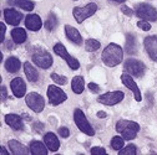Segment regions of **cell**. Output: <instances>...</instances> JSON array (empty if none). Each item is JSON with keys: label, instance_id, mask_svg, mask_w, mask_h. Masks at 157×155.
Returning <instances> with one entry per match:
<instances>
[{"label": "cell", "instance_id": "cell-36", "mask_svg": "<svg viewBox=\"0 0 157 155\" xmlns=\"http://www.w3.org/2000/svg\"><path fill=\"white\" fill-rule=\"evenodd\" d=\"M121 11H122L125 15H127V16H132V15H133V13H135L133 10H131L128 6H125V5H122V6H121Z\"/></svg>", "mask_w": 157, "mask_h": 155}, {"label": "cell", "instance_id": "cell-42", "mask_svg": "<svg viewBox=\"0 0 157 155\" xmlns=\"http://www.w3.org/2000/svg\"><path fill=\"white\" fill-rule=\"evenodd\" d=\"M2 155H8V151H6V149L4 146H2Z\"/></svg>", "mask_w": 157, "mask_h": 155}, {"label": "cell", "instance_id": "cell-15", "mask_svg": "<svg viewBox=\"0 0 157 155\" xmlns=\"http://www.w3.org/2000/svg\"><path fill=\"white\" fill-rule=\"evenodd\" d=\"M4 19L9 25L17 26L19 24H20L21 19H23V14L19 13L15 9H5L4 10Z\"/></svg>", "mask_w": 157, "mask_h": 155}, {"label": "cell", "instance_id": "cell-9", "mask_svg": "<svg viewBox=\"0 0 157 155\" xmlns=\"http://www.w3.org/2000/svg\"><path fill=\"white\" fill-rule=\"evenodd\" d=\"M33 62L40 68L46 70L52 65V57L45 50H37L35 53H33Z\"/></svg>", "mask_w": 157, "mask_h": 155}, {"label": "cell", "instance_id": "cell-7", "mask_svg": "<svg viewBox=\"0 0 157 155\" xmlns=\"http://www.w3.org/2000/svg\"><path fill=\"white\" fill-rule=\"evenodd\" d=\"M48 99L51 106H59L67 99V94L55 85H50L48 87Z\"/></svg>", "mask_w": 157, "mask_h": 155}, {"label": "cell", "instance_id": "cell-29", "mask_svg": "<svg viewBox=\"0 0 157 155\" xmlns=\"http://www.w3.org/2000/svg\"><path fill=\"white\" fill-rule=\"evenodd\" d=\"M56 26H57V17L55 16L54 13H50L46 19V23H45V29L48 31H52Z\"/></svg>", "mask_w": 157, "mask_h": 155}, {"label": "cell", "instance_id": "cell-41", "mask_svg": "<svg viewBox=\"0 0 157 155\" xmlns=\"http://www.w3.org/2000/svg\"><path fill=\"white\" fill-rule=\"evenodd\" d=\"M97 117H99V118H106V117H107V114H106L105 112L100 110V112H97Z\"/></svg>", "mask_w": 157, "mask_h": 155}, {"label": "cell", "instance_id": "cell-19", "mask_svg": "<svg viewBox=\"0 0 157 155\" xmlns=\"http://www.w3.org/2000/svg\"><path fill=\"white\" fill-rule=\"evenodd\" d=\"M44 143L46 144V146L49 148V150L50 151H54V153L57 151L59 148H60V142H59L56 135L54 133H51V132H49V133H46L44 135Z\"/></svg>", "mask_w": 157, "mask_h": 155}, {"label": "cell", "instance_id": "cell-17", "mask_svg": "<svg viewBox=\"0 0 157 155\" xmlns=\"http://www.w3.org/2000/svg\"><path fill=\"white\" fill-rule=\"evenodd\" d=\"M5 122L14 130H23L24 129L23 118L20 117V115H17V114H6L5 115Z\"/></svg>", "mask_w": 157, "mask_h": 155}, {"label": "cell", "instance_id": "cell-3", "mask_svg": "<svg viewBox=\"0 0 157 155\" xmlns=\"http://www.w3.org/2000/svg\"><path fill=\"white\" fill-rule=\"evenodd\" d=\"M74 122H75V124L77 125V128L80 129L84 134L89 135V137H92V135L95 134L94 128L91 127L90 122L87 121L86 115L84 114V112H82L81 109L77 108V109L74 110Z\"/></svg>", "mask_w": 157, "mask_h": 155}, {"label": "cell", "instance_id": "cell-4", "mask_svg": "<svg viewBox=\"0 0 157 155\" xmlns=\"http://www.w3.org/2000/svg\"><path fill=\"white\" fill-rule=\"evenodd\" d=\"M96 11H97V5L95 3H90V4L85 5V6L74 8L72 9V15H74V19L76 20V23L82 24L86 19L92 16Z\"/></svg>", "mask_w": 157, "mask_h": 155}, {"label": "cell", "instance_id": "cell-35", "mask_svg": "<svg viewBox=\"0 0 157 155\" xmlns=\"http://www.w3.org/2000/svg\"><path fill=\"white\" fill-rule=\"evenodd\" d=\"M59 135H60L61 138H69L70 130L66 127H61V128H59Z\"/></svg>", "mask_w": 157, "mask_h": 155}, {"label": "cell", "instance_id": "cell-20", "mask_svg": "<svg viewBox=\"0 0 157 155\" xmlns=\"http://www.w3.org/2000/svg\"><path fill=\"white\" fill-rule=\"evenodd\" d=\"M8 145H9V148H10V150H11V153H13L14 155H28V153H29V150H30V149H28L25 145H23L20 142L14 140V139L9 140Z\"/></svg>", "mask_w": 157, "mask_h": 155}, {"label": "cell", "instance_id": "cell-37", "mask_svg": "<svg viewBox=\"0 0 157 155\" xmlns=\"http://www.w3.org/2000/svg\"><path fill=\"white\" fill-rule=\"evenodd\" d=\"M0 29H2V34H0V41L4 42L5 41V30H6V26L5 24H0Z\"/></svg>", "mask_w": 157, "mask_h": 155}, {"label": "cell", "instance_id": "cell-22", "mask_svg": "<svg viewBox=\"0 0 157 155\" xmlns=\"http://www.w3.org/2000/svg\"><path fill=\"white\" fill-rule=\"evenodd\" d=\"M11 38L15 44H24L28 38L26 31L21 27H15L11 30Z\"/></svg>", "mask_w": 157, "mask_h": 155}, {"label": "cell", "instance_id": "cell-24", "mask_svg": "<svg viewBox=\"0 0 157 155\" xmlns=\"http://www.w3.org/2000/svg\"><path fill=\"white\" fill-rule=\"evenodd\" d=\"M71 88L72 92L76 94H81L85 89V81L81 76H75L71 81Z\"/></svg>", "mask_w": 157, "mask_h": 155}, {"label": "cell", "instance_id": "cell-25", "mask_svg": "<svg viewBox=\"0 0 157 155\" xmlns=\"http://www.w3.org/2000/svg\"><path fill=\"white\" fill-rule=\"evenodd\" d=\"M24 72H25L26 78H28L30 82H36V81L39 80V73H37L36 68H35L30 62H25V63H24Z\"/></svg>", "mask_w": 157, "mask_h": 155}, {"label": "cell", "instance_id": "cell-18", "mask_svg": "<svg viewBox=\"0 0 157 155\" xmlns=\"http://www.w3.org/2000/svg\"><path fill=\"white\" fill-rule=\"evenodd\" d=\"M65 35L71 42H74L76 45H81L82 44V37H81L80 32H78V30H76L74 26L66 25L65 26Z\"/></svg>", "mask_w": 157, "mask_h": 155}, {"label": "cell", "instance_id": "cell-40", "mask_svg": "<svg viewBox=\"0 0 157 155\" xmlns=\"http://www.w3.org/2000/svg\"><path fill=\"white\" fill-rule=\"evenodd\" d=\"M34 129H35L37 133H40V132L44 129V125H43L41 123H36V124H34Z\"/></svg>", "mask_w": 157, "mask_h": 155}, {"label": "cell", "instance_id": "cell-11", "mask_svg": "<svg viewBox=\"0 0 157 155\" xmlns=\"http://www.w3.org/2000/svg\"><path fill=\"white\" fill-rule=\"evenodd\" d=\"M125 71L131 76L142 77L146 71V66L142 61L130 59V60H126V62H125Z\"/></svg>", "mask_w": 157, "mask_h": 155}, {"label": "cell", "instance_id": "cell-1", "mask_svg": "<svg viewBox=\"0 0 157 155\" xmlns=\"http://www.w3.org/2000/svg\"><path fill=\"white\" fill-rule=\"evenodd\" d=\"M101 59H102V62L106 66L115 67V66L120 65L122 62V60H124V51H122L121 46H119L117 44H110L102 51Z\"/></svg>", "mask_w": 157, "mask_h": 155}, {"label": "cell", "instance_id": "cell-16", "mask_svg": "<svg viewBox=\"0 0 157 155\" xmlns=\"http://www.w3.org/2000/svg\"><path fill=\"white\" fill-rule=\"evenodd\" d=\"M25 26H26V29H29L31 31H39L43 26V21L39 15L30 14L25 17Z\"/></svg>", "mask_w": 157, "mask_h": 155}, {"label": "cell", "instance_id": "cell-23", "mask_svg": "<svg viewBox=\"0 0 157 155\" xmlns=\"http://www.w3.org/2000/svg\"><path fill=\"white\" fill-rule=\"evenodd\" d=\"M20 67H21L20 60L16 59V57H14V56L9 57V59L5 61V70H6L8 72H10V73L17 72L19 70H20Z\"/></svg>", "mask_w": 157, "mask_h": 155}, {"label": "cell", "instance_id": "cell-5", "mask_svg": "<svg viewBox=\"0 0 157 155\" xmlns=\"http://www.w3.org/2000/svg\"><path fill=\"white\" fill-rule=\"evenodd\" d=\"M135 14L142 20L146 21H156L157 20V10L146 3H140L135 6Z\"/></svg>", "mask_w": 157, "mask_h": 155}, {"label": "cell", "instance_id": "cell-28", "mask_svg": "<svg viewBox=\"0 0 157 155\" xmlns=\"http://www.w3.org/2000/svg\"><path fill=\"white\" fill-rule=\"evenodd\" d=\"M100 46H101L100 41L95 40V38H89V40H86V42H85V49L87 52H95L100 49Z\"/></svg>", "mask_w": 157, "mask_h": 155}, {"label": "cell", "instance_id": "cell-27", "mask_svg": "<svg viewBox=\"0 0 157 155\" xmlns=\"http://www.w3.org/2000/svg\"><path fill=\"white\" fill-rule=\"evenodd\" d=\"M126 52L128 55H133L137 52V46H136V37L132 34L126 35Z\"/></svg>", "mask_w": 157, "mask_h": 155}, {"label": "cell", "instance_id": "cell-30", "mask_svg": "<svg viewBox=\"0 0 157 155\" xmlns=\"http://www.w3.org/2000/svg\"><path fill=\"white\" fill-rule=\"evenodd\" d=\"M124 145H125L124 137H122V138H121V137H113V138L111 139V148H112L113 150H116V151L121 150V149L124 148Z\"/></svg>", "mask_w": 157, "mask_h": 155}, {"label": "cell", "instance_id": "cell-32", "mask_svg": "<svg viewBox=\"0 0 157 155\" xmlns=\"http://www.w3.org/2000/svg\"><path fill=\"white\" fill-rule=\"evenodd\" d=\"M51 80L56 85H60V86L66 85V82H67V78H66L65 76H60V74H57V73H51Z\"/></svg>", "mask_w": 157, "mask_h": 155}, {"label": "cell", "instance_id": "cell-26", "mask_svg": "<svg viewBox=\"0 0 157 155\" xmlns=\"http://www.w3.org/2000/svg\"><path fill=\"white\" fill-rule=\"evenodd\" d=\"M9 4L13 6H19L26 11H31L35 8V4L30 0H9Z\"/></svg>", "mask_w": 157, "mask_h": 155}, {"label": "cell", "instance_id": "cell-10", "mask_svg": "<svg viewBox=\"0 0 157 155\" xmlns=\"http://www.w3.org/2000/svg\"><path fill=\"white\" fill-rule=\"evenodd\" d=\"M125 98V93L121 92V91H112V92H107L105 94H101L99 96V101L101 104H105V106H115L117 103L122 102V99Z\"/></svg>", "mask_w": 157, "mask_h": 155}, {"label": "cell", "instance_id": "cell-14", "mask_svg": "<svg viewBox=\"0 0 157 155\" xmlns=\"http://www.w3.org/2000/svg\"><path fill=\"white\" fill-rule=\"evenodd\" d=\"M10 87H11V91L16 98H23V97L26 94V85L21 77L14 78L10 82Z\"/></svg>", "mask_w": 157, "mask_h": 155}, {"label": "cell", "instance_id": "cell-38", "mask_svg": "<svg viewBox=\"0 0 157 155\" xmlns=\"http://www.w3.org/2000/svg\"><path fill=\"white\" fill-rule=\"evenodd\" d=\"M87 87H89V89H90L91 92H94V93H97V92L100 91V87L97 86L96 83H92V82H91V83H89V85H87Z\"/></svg>", "mask_w": 157, "mask_h": 155}, {"label": "cell", "instance_id": "cell-33", "mask_svg": "<svg viewBox=\"0 0 157 155\" xmlns=\"http://www.w3.org/2000/svg\"><path fill=\"white\" fill-rule=\"evenodd\" d=\"M137 26H139L141 30H144V31H150V30H151V25H150L146 20L139 21V23H137Z\"/></svg>", "mask_w": 157, "mask_h": 155}, {"label": "cell", "instance_id": "cell-34", "mask_svg": "<svg viewBox=\"0 0 157 155\" xmlns=\"http://www.w3.org/2000/svg\"><path fill=\"white\" fill-rule=\"evenodd\" d=\"M91 154L92 155H105L106 154V149L100 148V146H95L91 149Z\"/></svg>", "mask_w": 157, "mask_h": 155}, {"label": "cell", "instance_id": "cell-21", "mask_svg": "<svg viewBox=\"0 0 157 155\" xmlns=\"http://www.w3.org/2000/svg\"><path fill=\"white\" fill-rule=\"evenodd\" d=\"M30 153L33 155H48V146L45 143H41L39 140H33L30 143Z\"/></svg>", "mask_w": 157, "mask_h": 155}, {"label": "cell", "instance_id": "cell-2", "mask_svg": "<svg viewBox=\"0 0 157 155\" xmlns=\"http://www.w3.org/2000/svg\"><path fill=\"white\" fill-rule=\"evenodd\" d=\"M139 130H140V125L132 121L121 119L116 123V132H119L124 137V139H126V140L135 139Z\"/></svg>", "mask_w": 157, "mask_h": 155}, {"label": "cell", "instance_id": "cell-6", "mask_svg": "<svg viewBox=\"0 0 157 155\" xmlns=\"http://www.w3.org/2000/svg\"><path fill=\"white\" fill-rule=\"evenodd\" d=\"M54 52H55L57 56H60L63 60H65L71 70H78V68H80V62H78V61L75 59V57L70 56V53L67 52L66 47H65L61 42H56V44L54 45Z\"/></svg>", "mask_w": 157, "mask_h": 155}, {"label": "cell", "instance_id": "cell-31", "mask_svg": "<svg viewBox=\"0 0 157 155\" xmlns=\"http://www.w3.org/2000/svg\"><path fill=\"white\" fill-rule=\"evenodd\" d=\"M136 151H137L136 145L130 144V145H127L126 148H122L121 150H119V154H120V155H135Z\"/></svg>", "mask_w": 157, "mask_h": 155}, {"label": "cell", "instance_id": "cell-13", "mask_svg": "<svg viewBox=\"0 0 157 155\" xmlns=\"http://www.w3.org/2000/svg\"><path fill=\"white\" fill-rule=\"evenodd\" d=\"M144 46L150 59L157 62V36H147L144 40Z\"/></svg>", "mask_w": 157, "mask_h": 155}, {"label": "cell", "instance_id": "cell-12", "mask_svg": "<svg viewBox=\"0 0 157 155\" xmlns=\"http://www.w3.org/2000/svg\"><path fill=\"white\" fill-rule=\"evenodd\" d=\"M121 81H122L124 86H126V87L133 93V98L136 99V102H141L142 96H141L140 88H139V86L136 85V82L133 81V78L131 77V74H128V73H122V74H121Z\"/></svg>", "mask_w": 157, "mask_h": 155}, {"label": "cell", "instance_id": "cell-39", "mask_svg": "<svg viewBox=\"0 0 157 155\" xmlns=\"http://www.w3.org/2000/svg\"><path fill=\"white\" fill-rule=\"evenodd\" d=\"M8 97V92H6V88L5 86H2V102H4Z\"/></svg>", "mask_w": 157, "mask_h": 155}, {"label": "cell", "instance_id": "cell-8", "mask_svg": "<svg viewBox=\"0 0 157 155\" xmlns=\"http://www.w3.org/2000/svg\"><path fill=\"white\" fill-rule=\"evenodd\" d=\"M26 106L35 113H40L44 110L45 107V99L43 98V96H40L36 92H31L29 94H26V98H25Z\"/></svg>", "mask_w": 157, "mask_h": 155}, {"label": "cell", "instance_id": "cell-43", "mask_svg": "<svg viewBox=\"0 0 157 155\" xmlns=\"http://www.w3.org/2000/svg\"><path fill=\"white\" fill-rule=\"evenodd\" d=\"M111 2H113V3H124V2H126V0H111Z\"/></svg>", "mask_w": 157, "mask_h": 155}]
</instances>
